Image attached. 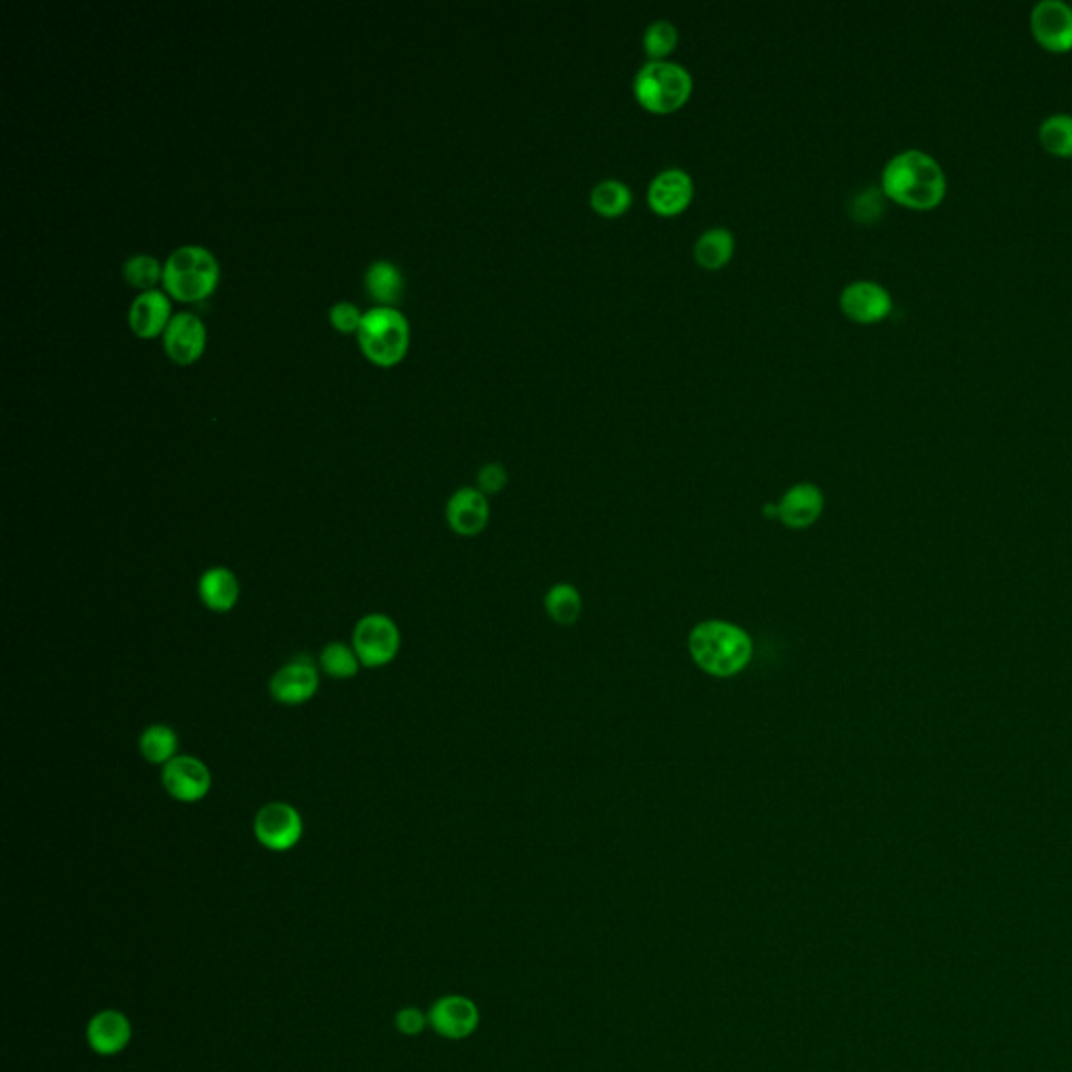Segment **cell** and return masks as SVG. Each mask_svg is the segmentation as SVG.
<instances>
[{
    "label": "cell",
    "mask_w": 1072,
    "mask_h": 1072,
    "mask_svg": "<svg viewBox=\"0 0 1072 1072\" xmlns=\"http://www.w3.org/2000/svg\"><path fill=\"white\" fill-rule=\"evenodd\" d=\"M220 267L216 256L202 245H182L164 265V290L179 302H202L216 290Z\"/></svg>",
    "instance_id": "277c9868"
},
{
    "label": "cell",
    "mask_w": 1072,
    "mask_h": 1072,
    "mask_svg": "<svg viewBox=\"0 0 1072 1072\" xmlns=\"http://www.w3.org/2000/svg\"><path fill=\"white\" fill-rule=\"evenodd\" d=\"M882 195L884 193H880L876 189H864L855 197V202H853V216H855V220H859V222H873L876 218H880V214L884 209Z\"/></svg>",
    "instance_id": "4dcf8cb0"
},
{
    "label": "cell",
    "mask_w": 1072,
    "mask_h": 1072,
    "mask_svg": "<svg viewBox=\"0 0 1072 1072\" xmlns=\"http://www.w3.org/2000/svg\"><path fill=\"white\" fill-rule=\"evenodd\" d=\"M170 315H173V306L168 296L159 290H151L137 296L130 304L128 326L137 337L153 340L157 335H164L168 323L173 321Z\"/></svg>",
    "instance_id": "e0dca14e"
},
{
    "label": "cell",
    "mask_w": 1072,
    "mask_h": 1072,
    "mask_svg": "<svg viewBox=\"0 0 1072 1072\" xmlns=\"http://www.w3.org/2000/svg\"><path fill=\"white\" fill-rule=\"evenodd\" d=\"M477 490L484 493L486 497L488 495H499L509 482V474H507V468L503 463L499 461H490V463H484L480 470H477Z\"/></svg>",
    "instance_id": "f1b7e54d"
},
{
    "label": "cell",
    "mask_w": 1072,
    "mask_h": 1072,
    "mask_svg": "<svg viewBox=\"0 0 1072 1072\" xmlns=\"http://www.w3.org/2000/svg\"><path fill=\"white\" fill-rule=\"evenodd\" d=\"M882 193L911 209L939 206L947 193L941 164L926 151L907 150L893 155L882 170Z\"/></svg>",
    "instance_id": "6da1fadb"
},
{
    "label": "cell",
    "mask_w": 1072,
    "mask_h": 1072,
    "mask_svg": "<svg viewBox=\"0 0 1072 1072\" xmlns=\"http://www.w3.org/2000/svg\"><path fill=\"white\" fill-rule=\"evenodd\" d=\"M239 594L238 576L229 567H209L200 576L197 596L212 612H231L238 605Z\"/></svg>",
    "instance_id": "d6986e66"
},
{
    "label": "cell",
    "mask_w": 1072,
    "mask_h": 1072,
    "mask_svg": "<svg viewBox=\"0 0 1072 1072\" xmlns=\"http://www.w3.org/2000/svg\"><path fill=\"white\" fill-rule=\"evenodd\" d=\"M427 1020L438 1035L459 1042L474 1035L480 1024V1012L472 999L463 995H447L432 1006Z\"/></svg>",
    "instance_id": "4fadbf2b"
},
{
    "label": "cell",
    "mask_w": 1072,
    "mask_h": 1072,
    "mask_svg": "<svg viewBox=\"0 0 1072 1072\" xmlns=\"http://www.w3.org/2000/svg\"><path fill=\"white\" fill-rule=\"evenodd\" d=\"M162 786L168 792V796H173L179 803H200L208 796L212 774L202 758L182 754L164 765Z\"/></svg>",
    "instance_id": "ba28073f"
},
{
    "label": "cell",
    "mask_w": 1072,
    "mask_h": 1072,
    "mask_svg": "<svg viewBox=\"0 0 1072 1072\" xmlns=\"http://www.w3.org/2000/svg\"><path fill=\"white\" fill-rule=\"evenodd\" d=\"M687 646L695 666L718 679L740 675L752 660L750 635L727 621H704L693 626Z\"/></svg>",
    "instance_id": "7a4b0ae2"
},
{
    "label": "cell",
    "mask_w": 1072,
    "mask_h": 1072,
    "mask_svg": "<svg viewBox=\"0 0 1072 1072\" xmlns=\"http://www.w3.org/2000/svg\"><path fill=\"white\" fill-rule=\"evenodd\" d=\"M132 1039V1024L126 1013L118 1010H103L90 1018L87 1026V1042L99 1056H116L128 1047Z\"/></svg>",
    "instance_id": "ac0fdd59"
},
{
    "label": "cell",
    "mask_w": 1072,
    "mask_h": 1072,
    "mask_svg": "<svg viewBox=\"0 0 1072 1072\" xmlns=\"http://www.w3.org/2000/svg\"><path fill=\"white\" fill-rule=\"evenodd\" d=\"M162 340L168 357L179 365H191L204 355L208 331L204 321L193 312H179L168 323Z\"/></svg>",
    "instance_id": "5bb4252c"
},
{
    "label": "cell",
    "mask_w": 1072,
    "mask_h": 1072,
    "mask_svg": "<svg viewBox=\"0 0 1072 1072\" xmlns=\"http://www.w3.org/2000/svg\"><path fill=\"white\" fill-rule=\"evenodd\" d=\"M589 204L603 218H618L633 206V191L625 180H599L589 193Z\"/></svg>",
    "instance_id": "7402d4cb"
},
{
    "label": "cell",
    "mask_w": 1072,
    "mask_h": 1072,
    "mask_svg": "<svg viewBox=\"0 0 1072 1072\" xmlns=\"http://www.w3.org/2000/svg\"><path fill=\"white\" fill-rule=\"evenodd\" d=\"M679 47V28L671 20H654L643 31V49L650 61L668 60Z\"/></svg>",
    "instance_id": "4316f807"
},
{
    "label": "cell",
    "mask_w": 1072,
    "mask_h": 1072,
    "mask_svg": "<svg viewBox=\"0 0 1072 1072\" xmlns=\"http://www.w3.org/2000/svg\"><path fill=\"white\" fill-rule=\"evenodd\" d=\"M427 1024H430L427 1016L419 1012L418 1008H405V1010L396 1013V1029L403 1035H411V1037L419 1035Z\"/></svg>",
    "instance_id": "1f68e13d"
},
{
    "label": "cell",
    "mask_w": 1072,
    "mask_h": 1072,
    "mask_svg": "<svg viewBox=\"0 0 1072 1072\" xmlns=\"http://www.w3.org/2000/svg\"><path fill=\"white\" fill-rule=\"evenodd\" d=\"M691 92L693 78L686 65L677 61H646L633 78L637 103L652 114L664 116L681 110Z\"/></svg>",
    "instance_id": "3957f363"
},
{
    "label": "cell",
    "mask_w": 1072,
    "mask_h": 1072,
    "mask_svg": "<svg viewBox=\"0 0 1072 1072\" xmlns=\"http://www.w3.org/2000/svg\"><path fill=\"white\" fill-rule=\"evenodd\" d=\"M365 288L369 296L380 302V306L398 304L405 294V277L400 268L390 260H378L365 272Z\"/></svg>",
    "instance_id": "44dd1931"
},
{
    "label": "cell",
    "mask_w": 1072,
    "mask_h": 1072,
    "mask_svg": "<svg viewBox=\"0 0 1072 1072\" xmlns=\"http://www.w3.org/2000/svg\"><path fill=\"white\" fill-rule=\"evenodd\" d=\"M139 750L151 765H166L177 756L179 736L168 725H150L141 733Z\"/></svg>",
    "instance_id": "cb8c5ba5"
},
{
    "label": "cell",
    "mask_w": 1072,
    "mask_h": 1072,
    "mask_svg": "<svg viewBox=\"0 0 1072 1072\" xmlns=\"http://www.w3.org/2000/svg\"><path fill=\"white\" fill-rule=\"evenodd\" d=\"M122 275L126 279V283L135 290H141L143 292H151L155 290V285L162 281L164 277V267L157 263V258L153 256H148V254H137V256H130L124 267H122Z\"/></svg>",
    "instance_id": "83f0119b"
},
{
    "label": "cell",
    "mask_w": 1072,
    "mask_h": 1072,
    "mask_svg": "<svg viewBox=\"0 0 1072 1072\" xmlns=\"http://www.w3.org/2000/svg\"><path fill=\"white\" fill-rule=\"evenodd\" d=\"M693 195H695V182L687 170L677 166L660 170L654 179L650 180L648 187L650 208L664 218L686 212L693 202Z\"/></svg>",
    "instance_id": "7c38bea8"
},
{
    "label": "cell",
    "mask_w": 1072,
    "mask_h": 1072,
    "mask_svg": "<svg viewBox=\"0 0 1072 1072\" xmlns=\"http://www.w3.org/2000/svg\"><path fill=\"white\" fill-rule=\"evenodd\" d=\"M362 315L355 304L350 302H337L329 308V323L337 329L340 333H355L360 328Z\"/></svg>",
    "instance_id": "f546056e"
},
{
    "label": "cell",
    "mask_w": 1072,
    "mask_h": 1072,
    "mask_svg": "<svg viewBox=\"0 0 1072 1072\" xmlns=\"http://www.w3.org/2000/svg\"><path fill=\"white\" fill-rule=\"evenodd\" d=\"M447 522L450 531L459 536H476L488 526L490 506L484 493L465 486L452 493L447 503Z\"/></svg>",
    "instance_id": "9a60e30c"
},
{
    "label": "cell",
    "mask_w": 1072,
    "mask_h": 1072,
    "mask_svg": "<svg viewBox=\"0 0 1072 1072\" xmlns=\"http://www.w3.org/2000/svg\"><path fill=\"white\" fill-rule=\"evenodd\" d=\"M409 344L411 326L398 308L375 306L362 315L358 346L371 362L380 367H394L407 357Z\"/></svg>",
    "instance_id": "5b68a950"
},
{
    "label": "cell",
    "mask_w": 1072,
    "mask_h": 1072,
    "mask_svg": "<svg viewBox=\"0 0 1072 1072\" xmlns=\"http://www.w3.org/2000/svg\"><path fill=\"white\" fill-rule=\"evenodd\" d=\"M1035 40L1054 53L1072 49V7L1064 0H1042L1031 11Z\"/></svg>",
    "instance_id": "30bf717a"
},
{
    "label": "cell",
    "mask_w": 1072,
    "mask_h": 1072,
    "mask_svg": "<svg viewBox=\"0 0 1072 1072\" xmlns=\"http://www.w3.org/2000/svg\"><path fill=\"white\" fill-rule=\"evenodd\" d=\"M824 507H826V497L821 488L815 486L813 482H801L783 493L781 501L777 503V511H779V520L788 528L804 531L821 518Z\"/></svg>",
    "instance_id": "2e32d148"
},
{
    "label": "cell",
    "mask_w": 1072,
    "mask_h": 1072,
    "mask_svg": "<svg viewBox=\"0 0 1072 1072\" xmlns=\"http://www.w3.org/2000/svg\"><path fill=\"white\" fill-rule=\"evenodd\" d=\"M304 834V821L296 806L288 803H268L254 817L256 840L275 853L292 851Z\"/></svg>",
    "instance_id": "52a82bcc"
},
{
    "label": "cell",
    "mask_w": 1072,
    "mask_h": 1072,
    "mask_svg": "<svg viewBox=\"0 0 1072 1072\" xmlns=\"http://www.w3.org/2000/svg\"><path fill=\"white\" fill-rule=\"evenodd\" d=\"M1039 141L1043 150L1058 157H1072V116L1054 114L1043 119L1039 126Z\"/></svg>",
    "instance_id": "484cf974"
},
{
    "label": "cell",
    "mask_w": 1072,
    "mask_h": 1072,
    "mask_svg": "<svg viewBox=\"0 0 1072 1072\" xmlns=\"http://www.w3.org/2000/svg\"><path fill=\"white\" fill-rule=\"evenodd\" d=\"M736 254V238L725 227L706 229L693 243V258L704 270H720Z\"/></svg>",
    "instance_id": "ffe728a7"
},
{
    "label": "cell",
    "mask_w": 1072,
    "mask_h": 1072,
    "mask_svg": "<svg viewBox=\"0 0 1072 1072\" xmlns=\"http://www.w3.org/2000/svg\"><path fill=\"white\" fill-rule=\"evenodd\" d=\"M268 689L272 700L283 706L306 704L319 689V668L308 655H299L270 677Z\"/></svg>",
    "instance_id": "9c48e42d"
},
{
    "label": "cell",
    "mask_w": 1072,
    "mask_h": 1072,
    "mask_svg": "<svg viewBox=\"0 0 1072 1072\" xmlns=\"http://www.w3.org/2000/svg\"><path fill=\"white\" fill-rule=\"evenodd\" d=\"M840 308L855 323H880L893 310V296L884 285L869 279H859L842 290Z\"/></svg>",
    "instance_id": "8fae6325"
},
{
    "label": "cell",
    "mask_w": 1072,
    "mask_h": 1072,
    "mask_svg": "<svg viewBox=\"0 0 1072 1072\" xmlns=\"http://www.w3.org/2000/svg\"><path fill=\"white\" fill-rule=\"evenodd\" d=\"M547 616L560 626H572L578 623L580 612H583V597L580 591L570 585V583H558L553 585L547 596L543 599Z\"/></svg>",
    "instance_id": "603a6c76"
},
{
    "label": "cell",
    "mask_w": 1072,
    "mask_h": 1072,
    "mask_svg": "<svg viewBox=\"0 0 1072 1072\" xmlns=\"http://www.w3.org/2000/svg\"><path fill=\"white\" fill-rule=\"evenodd\" d=\"M319 666L328 677H333V679H353V677H357L362 664L358 660L355 648H350L342 641H335V643H328L323 648V652L319 655Z\"/></svg>",
    "instance_id": "d4e9b609"
},
{
    "label": "cell",
    "mask_w": 1072,
    "mask_h": 1072,
    "mask_svg": "<svg viewBox=\"0 0 1072 1072\" xmlns=\"http://www.w3.org/2000/svg\"><path fill=\"white\" fill-rule=\"evenodd\" d=\"M353 648L365 668H382L400 652V630L386 614H367L353 630Z\"/></svg>",
    "instance_id": "8992f818"
}]
</instances>
